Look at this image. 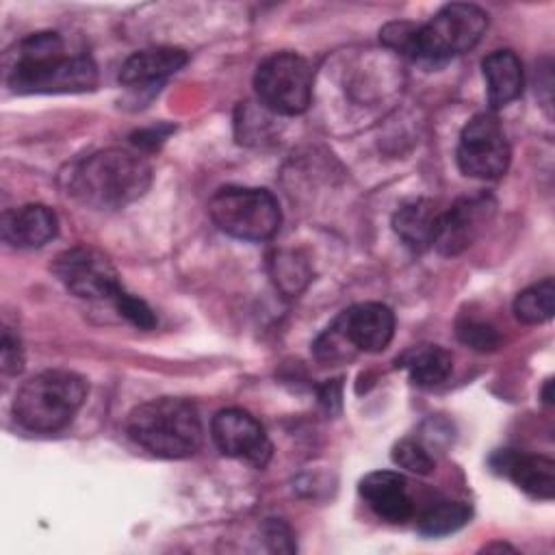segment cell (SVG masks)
I'll return each mask as SVG.
<instances>
[{"instance_id":"17","label":"cell","mask_w":555,"mask_h":555,"mask_svg":"<svg viewBox=\"0 0 555 555\" xmlns=\"http://www.w3.org/2000/svg\"><path fill=\"white\" fill-rule=\"evenodd\" d=\"M483 78L488 91V104L503 108L522 93V65L512 50H494L483 63Z\"/></svg>"},{"instance_id":"28","label":"cell","mask_w":555,"mask_h":555,"mask_svg":"<svg viewBox=\"0 0 555 555\" xmlns=\"http://www.w3.org/2000/svg\"><path fill=\"white\" fill-rule=\"evenodd\" d=\"M171 130H173L171 126L158 124V126H154V128H145V130L134 132V134H132V143L139 145V147H145V150H154V147H158V145L167 139V134H169Z\"/></svg>"},{"instance_id":"12","label":"cell","mask_w":555,"mask_h":555,"mask_svg":"<svg viewBox=\"0 0 555 555\" xmlns=\"http://www.w3.org/2000/svg\"><path fill=\"white\" fill-rule=\"evenodd\" d=\"M356 351L379 353L395 334V314L388 306L377 301L356 304L334 319Z\"/></svg>"},{"instance_id":"26","label":"cell","mask_w":555,"mask_h":555,"mask_svg":"<svg viewBox=\"0 0 555 555\" xmlns=\"http://www.w3.org/2000/svg\"><path fill=\"white\" fill-rule=\"evenodd\" d=\"M24 366V353L20 338L11 332V327H4L2 332V373L15 375Z\"/></svg>"},{"instance_id":"19","label":"cell","mask_w":555,"mask_h":555,"mask_svg":"<svg viewBox=\"0 0 555 555\" xmlns=\"http://www.w3.org/2000/svg\"><path fill=\"white\" fill-rule=\"evenodd\" d=\"M401 366L408 369L410 379L416 386L431 388V386L442 384L451 375L453 358L447 349H442L438 345H423V347L410 349L401 358Z\"/></svg>"},{"instance_id":"4","label":"cell","mask_w":555,"mask_h":555,"mask_svg":"<svg viewBox=\"0 0 555 555\" xmlns=\"http://www.w3.org/2000/svg\"><path fill=\"white\" fill-rule=\"evenodd\" d=\"M87 397V382L63 369L41 371L15 395L13 414L28 431L63 429L80 410Z\"/></svg>"},{"instance_id":"15","label":"cell","mask_w":555,"mask_h":555,"mask_svg":"<svg viewBox=\"0 0 555 555\" xmlns=\"http://www.w3.org/2000/svg\"><path fill=\"white\" fill-rule=\"evenodd\" d=\"M2 238L20 249L41 247L56 236L59 219L43 204H26L2 215Z\"/></svg>"},{"instance_id":"5","label":"cell","mask_w":555,"mask_h":555,"mask_svg":"<svg viewBox=\"0 0 555 555\" xmlns=\"http://www.w3.org/2000/svg\"><path fill=\"white\" fill-rule=\"evenodd\" d=\"M208 212L219 230L241 241H267L282 221L273 193L258 186L219 189L208 202Z\"/></svg>"},{"instance_id":"21","label":"cell","mask_w":555,"mask_h":555,"mask_svg":"<svg viewBox=\"0 0 555 555\" xmlns=\"http://www.w3.org/2000/svg\"><path fill=\"white\" fill-rule=\"evenodd\" d=\"M470 505L464 501H440L418 518V533L427 538L449 535L470 520Z\"/></svg>"},{"instance_id":"10","label":"cell","mask_w":555,"mask_h":555,"mask_svg":"<svg viewBox=\"0 0 555 555\" xmlns=\"http://www.w3.org/2000/svg\"><path fill=\"white\" fill-rule=\"evenodd\" d=\"M210 434L221 453L262 468L271 457V442L264 427L245 410H219L210 421Z\"/></svg>"},{"instance_id":"2","label":"cell","mask_w":555,"mask_h":555,"mask_svg":"<svg viewBox=\"0 0 555 555\" xmlns=\"http://www.w3.org/2000/svg\"><path fill=\"white\" fill-rule=\"evenodd\" d=\"M150 184V163L121 147H106L87 156L69 176L72 195L98 210L124 208L145 195Z\"/></svg>"},{"instance_id":"14","label":"cell","mask_w":555,"mask_h":555,"mask_svg":"<svg viewBox=\"0 0 555 555\" xmlns=\"http://www.w3.org/2000/svg\"><path fill=\"white\" fill-rule=\"evenodd\" d=\"M360 494L373 514L386 522H405L414 514V501L403 475L392 470H373L360 481Z\"/></svg>"},{"instance_id":"8","label":"cell","mask_w":555,"mask_h":555,"mask_svg":"<svg viewBox=\"0 0 555 555\" xmlns=\"http://www.w3.org/2000/svg\"><path fill=\"white\" fill-rule=\"evenodd\" d=\"M457 167L464 176L496 180L509 167V143L492 113H479L462 128L457 143Z\"/></svg>"},{"instance_id":"11","label":"cell","mask_w":555,"mask_h":555,"mask_svg":"<svg viewBox=\"0 0 555 555\" xmlns=\"http://www.w3.org/2000/svg\"><path fill=\"white\" fill-rule=\"evenodd\" d=\"M494 215V199L488 195H470L457 199L440 212L434 247L444 256H457L468 249L486 230Z\"/></svg>"},{"instance_id":"3","label":"cell","mask_w":555,"mask_h":555,"mask_svg":"<svg viewBox=\"0 0 555 555\" xmlns=\"http://www.w3.org/2000/svg\"><path fill=\"white\" fill-rule=\"evenodd\" d=\"M128 436L152 455L180 460L202 444V421L191 401L158 397L139 403L126 421Z\"/></svg>"},{"instance_id":"24","label":"cell","mask_w":555,"mask_h":555,"mask_svg":"<svg viewBox=\"0 0 555 555\" xmlns=\"http://www.w3.org/2000/svg\"><path fill=\"white\" fill-rule=\"evenodd\" d=\"M111 301L115 304L117 312H119L126 321H130L134 327H139V330H152V327L156 325V314H154V310H152L143 299H139V297H134V295H130V293H126L124 288H121Z\"/></svg>"},{"instance_id":"18","label":"cell","mask_w":555,"mask_h":555,"mask_svg":"<svg viewBox=\"0 0 555 555\" xmlns=\"http://www.w3.org/2000/svg\"><path fill=\"white\" fill-rule=\"evenodd\" d=\"M438 219L440 210L431 199H414L395 212L392 228L410 249L423 251L434 245Z\"/></svg>"},{"instance_id":"1","label":"cell","mask_w":555,"mask_h":555,"mask_svg":"<svg viewBox=\"0 0 555 555\" xmlns=\"http://www.w3.org/2000/svg\"><path fill=\"white\" fill-rule=\"evenodd\" d=\"M7 82L17 93H76L98 82L95 63L82 54H65L56 33H35L7 56Z\"/></svg>"},{"instance_id":"9","label":"cell","mask_w":555,"mask_h":555,"mask_svg":"<svg viewBox=\"0 0 555 555\" xmlns=\"http://www.w3.org/2000/svg\"><path fill=\"white\" fill-rule=\"evenodd\" d=\"M52 271L72 295L82 299H113L124 288L111 258L87 245L61 251L52 262Z\"/></svg>"},{"instance_id":"7","label":"cell","mask_w":555,"mask_h":555,"mask_svg":"<svg viewBox=\"0 0 555 555\" xmlns=\"http://www.w3.org/2000/svg\"><path fill=\"white\" fill-rule=\"evenodd\" d=\"M312 67L295 52L267 56L254 76L260 104L273 115H299L312 100Z\"/></svg>"},{"instance_id":"29","label":"cell","mask_w":555,"mask_h":555,"mask_svg":"<svg viewBox=\"0 0 555 555\" xmlns=\"http://www.w3.org/2000/svg\"><path fill=\"white\" fill-rule=\"evenodd\" d=\"M544 401H551V379L546 382V390H544Z\"/></svg>"},{"instance_id":"23","label":"cell","mask_w":555,"mask_h":555,"mask_svg":"<svg viewBox=\"0 0 555 555\" xmlns=\"http://www.w3.org/2000/svg\"><path fill=\"white\" fill-rule=\"evenodd\" d=\"M392 462L414 475H429L434 470V457L423 444L414 440L397 442L392 449Z\"/></svg>"},{"instance_id":"20","label":"cell","mask_w":555,"mask_h":555,"mask_svg":"<svg viewBox=\"0 0 555 555\" xmlns=\"http://www.w3.org/2000/svg\"><path fill=\"white\" fill-rule=\"evenodd\" d=\"M555 308V282L553 278H544L525 291H520L514 299V314L518 321L527 325L544 323L553 317Z\"/></svg>"},{"instance_id":"27","label":"cell","mask_w":555,"mask_h":555,"mask_svg":"<svg viewBox=\"0 0 555 555\" xmlns=\"http://www.w3.org/2000/svg\"><path fill=\"white\" fill-rule=\"evenodd\" d=\"M264 540H267L271 551H278V553H293L295 551V542H293L291 529L284 522L275 520V518L267 520V525H264Z\"/></svg>"},{"instance_id":"6","label":"cell","mask_w":555,"mask_h":555,"mask_svg":"<svg viewBox=\"0 0 555 555\" xmlns=\"http://www.w3.org/2000/svg\"><path fill=\"white\" fill-rule=\"evenodd\" d=\"M486 28L488 13L477 4H447L429 22L416 26L414 59L444 61L468 52L479 43Z\"/></svg>"},{"instance_id":"13","label":"cell","mask_w":555,"mask_h":555,"mask_svg":"<svg viewBox=\"0 0 555 555\" xmlns=\"http://www.w3.org/2000/svg\"><path fill=\"white\" fill-rule=\"evenodd\" d=\"M490 468L512 479L522 492L533 499L551 501L555 494V462L546 455L501 449L490 457Z\"/></svg>"},{"instance_id":"25","label":"cell","mask_w":555,"mask_h":555,"mask_svg":"<svg viewBox=\"0 0 555 555\" xmlns=\"http://www.w3.org/2000/svg\"><path fill=\"white\" fill-rule=\"evenodd\" d=\"M416 26L414 22H390L379 30V39L399 54L414 59L416 43Z\"/></svg>"},{"instance_id":"22","label":"cell","mask_w":555,"mask_h":555,"mask_svg":"<svg viewBox=\"0 0 555 555\" xmlns=\"http://www.w3.org/2000/svg\"><path fill=\"white\" fill-rule=\"evenodd\" d=\"M457 338L475 349V351H494L501 345V336L494 330V325L481 321V319H473V317H464L457 321Z\"/></svg>"},{"instance_id":"16","label":"cell","mask_w":555,"mask_h":555,"mask_svg":"<svg viewBox=\"0 0 555 555\" xmlns=\"http://www.w3.org/2000/svg\"><path fill=\"white\" fill-rule=\"evenodd\" d=\"M189 56L180 48H145L134 54H130L121 69H119V82L130 89H145L152 85L163 82L167 76L176 74L186 65Z\"/></svg>"}]
</instances>
